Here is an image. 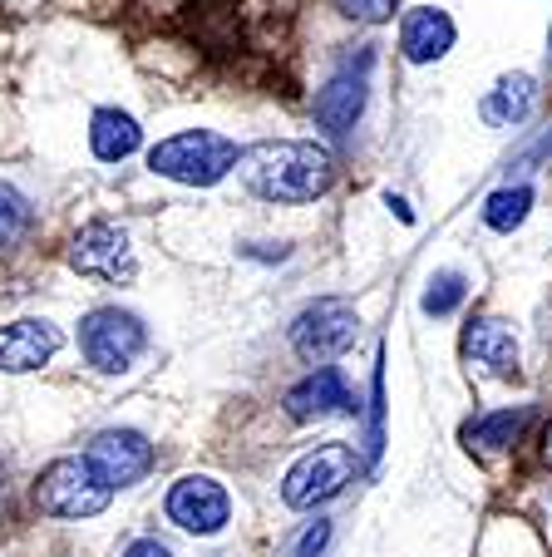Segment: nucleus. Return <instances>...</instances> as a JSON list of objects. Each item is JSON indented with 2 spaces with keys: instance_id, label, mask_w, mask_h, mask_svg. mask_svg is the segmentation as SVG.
Returning a JSON list of instances; mask_svg holds the SVG:
<instances>
[{
  "instance_id": "13",
  "label": "nucleus",
  "mask_w": 552,
  "mask_h": 557,
  "mask_svg": "<svg viewBox=\"0 0 552 557\" xmlns=\"http://www.w3.org/2000/svg\"><path fill=\"white\" fill-rule=\"evenodd\" d=\"M454 35L458 30L444 11L419 5V11H409L405 25H400V50H405L409 64H429V60H444V54L454 50Z\"/></svg>"
},
{
  "instance_id": "7",
  "label": "nucleus",
  "mask_w": 552,
  "mask_h": 557,
  "mask_svg": "<svg viewBox=\"0 0 552 557\" xmlns=\"http://www.w3.org/2000/svg\"><path fill=\"white\" fill-rule=\"evenodd\" d=\"M70 267L79 276H99V282H134L138 276V262H134V247L119 227L109 222H89L70 243Z\"/></svg>"
},
{
  "instance_id": "18",
  "label": "nucleus",
  "mask_w": 552,
  "mask_h": 557,
  "mask_svg": "<svg viewBox=\"0 0 552 557\" xmlns=\"http://www.w3.org/2000/svg\"><path fill=\"white\" fill-rule=\"evenodd\" d=\"M35 227V208L21 188L11 183H0V247H15L25 243V232Z\"/></svg>"
},
{
  "instance_id": "6",
  "label": "nucleus",
  "mask_w": 552,
  "mask_h": 557,
  "mask_svg": "<svg viewBox=\"0 0 552 557\" xmlns=\"http://www.w3.org/2000/svg\"><path fill=\"white\" fill-rule=\"evenodd\" d=\"M355 473H360V459H355L351 444H341V440L321 444V449L302 454V459L292 463V473H286V484H282V498H286V508L331 504V498L351 484Z\"/></svg>"
},
{
  "instance_id": "17",
  "label": "nucleus",
  "mask_w": 552,
  "mask_h": 557,
  "mask_svg": "<svg viewBox=\"0 0 552 557\" xmlns=\"http://www.w3.org/2000/svg\"><path fill=\"white\" fill-rule=\"evenodd\" d=\"M532 410L528 405H518V410H499V414H483V420H474L469 430H464V440H469V449H508V444H518V434L528 430Z\"/></svg>"
},
{
  "instance_id": "15",
  "label": "nucleus",
  "mask_w": 552,
  "mask_h": 557,
  "mask_svg": "<svg viewBox=\"0 0 552 557\" xmlns=\"http://www.w3.org/2000/svg\"><path fill=\"white\" fill-rule=\"evenodd\" d=\"M138 144H144V128H138L124 109H99L95 124H89V148H95V158H105V163H124Z\"/></svg>"
},
{
  "instance_id": "5",
  "label": "nucleus",
  "mask_w": 552,
  "mask_h": 557,
  "mask_svg": "<svg viewBox=\"0 0 552 557\" xmlns=\"http://www.w3.org/2000/svg\"><path fill=\"white\" fill-rule=\"evenodd\" d=\"M148 346V331L134 311H119V306H99L79 321V356L89 360L105 375L128 370Z\"/></svg>"
},
{
  "instance_id": "3",
  "label": "nucleus",
  "mask_w": 552,
  "mask_h": 557,
  "mask_svg": "<svg viewBox=\"0 0 552 557\" xmlns=\"http://www.w3.org/2000/svg\"><path fill=\"white\" fill-rule=\"evenodd\" d=\"M114 488L95 473L89 459H54L35 479V508L50 518H95L109 508Z\"/></svg>"
},
{
  "instance_id": "4",
  "label": "nucleus",
  "mask_w": 552,
  "mask_h": 557,
  "mask_svg": "<svg viewBox=\"0 0 552 557\" xmlns=\"http://www.w3.org/2000/svg\"><path fill=\"white\" fill-rule=\"evenodd\" d=\"M355 336H360V311L341 296H321L292 321V350L316 370L345 356L355 346Z\"/></svg>"
},
{
  "instance_id": "8",
  "label": "nucleus",
  "mask_w": 552,
  "mask_h": 557,
  "mask_svg": "<svg viewBox=\"0 0 552 557\" xmlns=\"http://www.w3.org/2000/svg\"><path fill=\"white\" fill-rule=\"evenodd\" d=\"M163 508H168V518H173L183 533H203V537L222 533V528H228V518H232L228 488H222L218 479H203V473L177 479V484L168 488Z\"/></svg>"
},
{
  "instance_id": "19",
  "label": "nucleus",
  "mask_w": 552,
  "mask_h": 557,
  "mask_svg": "<svg viewBox=\"0 0 552 557\" xmlns=\"http://www.w3.org/2000/svg\"><path fill=\"white\" fill-rule=\"evenodd\" d=\"M528 208H532L528 183H518V188H499L489 202H483V222H489L493 232H513L523 218H528Z\"/></svg>"
},
{
  "instance_id": "1",
  "label": "nucleus",
  "mask_w": 552,
  "mask_h": 557,
  "mask_svg": "<svg viewBox=\"0 0 552 557\" xmlns=\"http://www.w3.org/2000/svg\"><path fill=\"white\" fill-rule=\"evenodd\" d=\"M242 178L267 202H316L335 183V158L321 144L271 138L242 153Z\"/></svg>"
},
{
  "instance_id": "22",
  "label": "nucleus",
  "mask_w": 552,
  "mask_h": 557,
  "mask_svg": "<svg viewBox=\"0 0 552 557\" xmlns=\"http://www.w3.org/2000/svg\"><path fill=\"white\" fill-rule=\"evenodd\" d=\"M326 543H331V523H326V518H316V523L302 533V543L292 547V557H321Z\"/></svg>"
},
{
  "instance_id": "16",
  "label": "nucleus",
  "mask_w": 552,
  "mask_h": 557,
  "mask_svg": "<svg viewBox=\"0 0 552 557\" xmlns=\"http://www.w3.org/2000/svg\"><path fill=\"white\" fill-rule=\"evenodd\" d=\"M538 104V85H532V74H503L493 95L483 99V119L489 124H523Z\"/></svg>"
},
{
  "instance_id": "24",
  "label": "nucleus",
  "mask_w": 552,
  "mask_h": 557,
  "mask_svg": "<svg viewBox=\"0 0 552 557\" xmlns=\"http://www.w3.org/2000/svg\"><path fill=\"white\" fill-rule=\"evenodd\" d=\"M542 459L552 463V420H548V430H542Z\"/></svg>"
},
{
  "instance_id": "21",
  "label": "nucleus",
  "mask_w": 552,
  "mask_h": 557,
  "mask_svg": "<svg viewBox=\"0 0 552 557\" xmlns=\"http://www.w3.org/2000/svg\"><path fill=\"white\" fill-rule=\"evenodd\" d=\"M351 21H365V25H380L395 15V0H335Z\"/></svg>"
},
{
  "instance_id": "2",
  "label": "nucleus",
  "mask_w": 552,
  "mask_h": 557,
  "mask_svg": "<svg viewBox=\"0 0 552 557\" xmlns=\"http://www.w3.org/2000/svg\"><path fill=\"white\" fill-rule=\"evenodd\" d=\"M237 163H242L237 144L222 134H208V128H188V134H173L148 148V169H154L158 178L188 183V188H212V183H222Z\"/></svg>"
},
{
  "instance_id": "12",
  "label": "nucleus",
  "mask_w": 552,
  "mask_h": 557,
  "mask_svg": "<svg viewBox=\"0 0 552 557\" xmlns=\"http://www.w3.org/2000/svg\"><path fill=\"white\" fill-rule=\"evenodd\" d=\"M464 356H469L474 366H483L489 375H499V380L523 375L518 341H513V331L503 326V321H474V326L464 331Z\"/></svg>"
},
{
  "instance_id": "11",
  "label": "nucleus",
  "mask_w": 552,
  "mask_h": 557,
  "mask_svg": "<svg viewBox=\"0 0 552 557\" xmlns=\"http://www.w3.org/2000/svg\"><path fill=\"white\" fill-rule=\"evenodd\" d=\"M60 350V331L50 321H11V326H0V370L5 375H25V370H40L54 360Z\"/></svg>"
},
{
  "instance_id": "23",
  "label": "nucleus",
  "mask_w": 552,
  "mask_h": 557,
  "mask_svg": "<svg viewBox=\"0 0 552 557\" xmlns=\"http://www.w3.org/2000/svg\"><path fill=\"white\" fill-rule=\"evenodd\" d=\"M124 557H168V547L163 543H158V537H138V543L134 547H128V553Z\"/></svg>"
},
{
  "instance_id": "14",
  "label": "nucleus",
  "mask_w": 552,
  "mask_h": 557,
  "mask_svg": "<svg viewBox=\"0 0 552 557\" xmlns=\"http://www.w3.org/2000/svg\"><path fill=\"white\" fill-rule=\"evenodd\" d=\"M360 109H365V74L341 70L331 85L316 95V124L331 138H345L355 128V119H360Z\"/></svg>"
},
{
  "instance_id": "10",
  "label": "nucleus",
  "mask_w": 552,
  "mask_h": 557,
  "mask_svg": "<svg viewBox=\"0 0 552 557\" xmlns=\"http://www.w3.org/2000/svg\"><path fill=\"white\" fill-rule=\"evenodd\" d=\"M286 414L292 420H326V414H355V395L335 366H321L286 389Z\"/></svg>"
},
{
  "instance_id": "9",
  "label": "nucleus",
  "mask_w": 552,
  "mask_h": 557,
  "mask_svg": "<svg viewBox=\"0 0 552 557\" xmlns=\"http://www.w3.org/2000/svg\"><path fill=\"white\" fill-rule=\"evenodd\" d=\"M84 459L95 463V473L109 488H128L154 469V444H148L138 430H105L89 440Z\"/></svg>"
},
{
  "instance_id": "20",
  "label": "nucleus",
  "mask_w": 552,
  "mask_h": 557,
  "mask_svg": "<svg viewBox=\"0 0 552 557\" xmlns=\"http://www.w3.org/2000/svg\"><path fill=\"white\" fill-rule=\"evenodd\" d=\"M464 296H469V282H464V276H458V272H439L434 282H429V292H425V311L429 315H449L458 301H464Z\"/></svg>"
}]
</instances>
